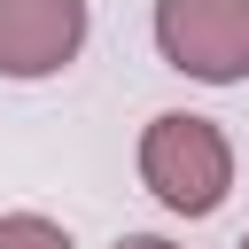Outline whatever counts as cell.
Here are the masks:
<instances>
[{
    "instance_id": "1",
    "label": "cell",
    "mask_w": 249,
    "mask_h": 249,
    "mask_svg": "<svg viewBox=\"0 0 249 249\" xmlns=\"http://www.w3.org/2000/svg\"><path fill=\"white\" fill-rule=\"evenodd\" d=\"M140 179L163 210L179 218H210L226 195H233V148L210 117H187V109H163L148 117L140 132Z\"/></svg>"
},
{
    "instance_id": "2",
    "label": "cell",
    "mask_w": 249,
    "mask_h": 249,
    "mask_svg": "<svg viewBox=\"0 0 249 249\" xmlns=\"http://www.w3.org/2000/svg\"><path fill=\"white\" fill-rule=\"evenodd\" d=\"M156 54L202 86L249 78V0H156Z\"/></svg>"
},
{
    "instance_id": "3",
    "label": "cell",
    "mask_w": 249,
    "mask_h": 249,
    "mask_svg": "<svg viewBox=\"0 0 249 249\" xmlns=\"http://www.w3.org/2000/svg\"><path fill=\"white\" fill-rule=\"evenodd\" d=\"M86 47V0H0V78H54Z\"/></svg>"
},
{
    "instance_id": "4",
    "label": "cell",
    "mask_w": 249,
    "mask_h": 249,
    "mask_svg": "<svg viewBox=\"0 0 249 249\" xmlns=\"http://www.w3.org/2000/svg\"><path fill=\"white\" fill-rule=\"evenodd\" d=\"M0 249H70V233L54 218H39V210H8L0 218Z\"/></svg>"
},
{
    "instance_id": "5",
    "label": "cell",
    "mask_w": 249,
    "mask_h": 249,
    "mask_svg": "<svg viewBox=\"0 0 249 249\" xmlns=\"http://www.w3.org/2000/svg\"><path fill=\"white\" fill-rule=\"evenodd\" d=\"M117 249H179V241H163V233H124Z\"/></svg>"
},
{
    "instance_id": "6",
    "label": "cell",
    "mask_w": 249,
    "mask_h": 249,
    "mask_svg": "<svg viewBox=\"0 0 249 249\" xmlns=\"http://www.w3.org/2000/svg\"><path fill=\"white\" fill-rule=\"evenodd\" d=\"M241 249H249V233H241Z\"/></svg>"
}]
</instances>
